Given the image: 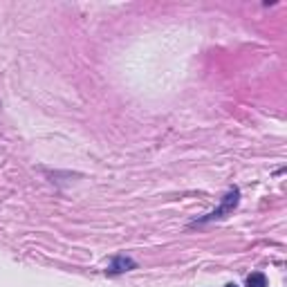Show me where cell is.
<instances>
[{
	"mask_svg": "<svg viewBox=\"0 0 287 287\" xmlns=\"http://www.w3.org/2000/svg\"><path fill=\"white\" fill-rule=\"evenodd\" d=\"M247 287H267V278L260 272H254L247 276Z\"/></svg>",
	"mask_w": 287,
	"mask_h": 287,
	"instance_id": "cell-1",
	"label": "cell"
},
{
	"mask_svg": "<svg viewBox=\"0 0 287 287\" xmlns=\"http://www.w3.org/2000/svg\"><path fill=\"white\" fill-rule=\"evenodd\" d=\"M128 267H135V262L128 260V258H119V260L110 267V272H128Z\"/></svg>",
	"mask_w": 287,
	"mask_h": 287,
	"instance_id": "cell-2",
	"label": "cell"
},
{
	"mask_svg": "<svg viewBox=\"0 0 287 287\" xmlns=\"http://www.w3.org/2000/svg\"><path fill=\"white\" fill-rule=\"evenodd\" d=\"M226 287H238V285H234V283H231V285H226Z\"/></svg>",
	"mask_w": 287,
	"mask_h": 287,
	"instance_id": "cell-3",
	"label": "cell"
}]
</instances>
